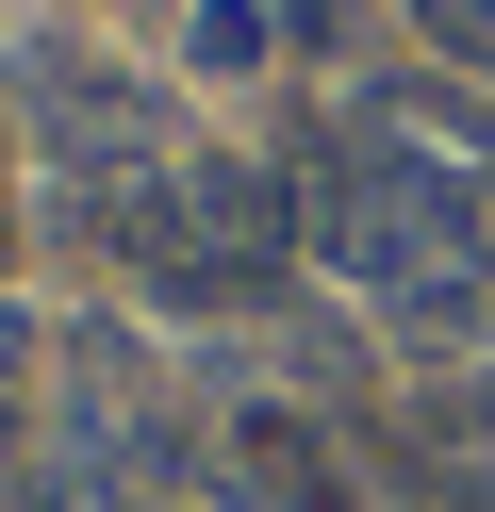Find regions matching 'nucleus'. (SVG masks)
I'll use <instances>...</instances> for the list:
<instances>
[{
	"mask_svg": "<svg viewBox=\"0 0 495 512\" xmlns=\"http://www.w3.org/2000/svg\"><path fill=\"white\" fill-rule=\"evenodd\" d=\"M17 100H33V133H50L83 182H116V166L149 182V166H165V100H149V83H116L99 50H66V34L17 50Z\"/></svg>",
	"mask_w": 495,
	"mask_h": 512,
	"instance_id": "f257e3e1",
	"label": "nucleus"
},
{
	"mask_svg": "<svg viewBox=\"0 0 495 512\" xmlns=\"http://www.w3.org/2000/svg\"><path fill=\"white\" fill-rule=\"evenodd\" d=\"M281 34H314V50H347V0H281Z\"/></svg>",
	"mask_w": 495,
	"mask_h": 512,
	"instance_id": "423d86ee",
	"label": "nucleus"
},
{
	"mask_svg": "<svg viewBox=\"0 0 495 512\" xmlns=\"http://www.w3.org/2000/svg\"><path fill=\"white\" fill-rule=\"evenodd\" d=\"M0 265H17V215H0Z\"/></svg>",
	"mask_w": 495,
	"mask_h": 512,
	"instance_id": "0eeeda50",
	"label": "nucleus"
},
{
	"mask_svg": "<svg viewBox=\"0 0 495 512\" xmlns=\"http://www.w3.org/2000/svg\"><path fill=\"white\" fill-rule=\"evenodd\" d=\"M215 463H231V496H248V512H347V496H363L347 446H330L297 397H248V413L215 430Z\"/></svg>",
	"mask_w": 495,
	"mask_h": 512,
	"instance_id": "7ed1b4c3",
	"label": "nucleus"
},
{
	"mask_svg": "<svg viewBox=\"0 0 495 512\" xmlns=\"http://www.w3.org/2000/svg\"><path fill=\"white\" fill-rule=\"evenodd\" d=\"M413 34L446 50V67H495V0H413Z\"/></svg>",
	"mask_w": 495,
	"mask_h": 512,
	"instance_id": "39448f33",
	"label": "nucleus"
},
{
	"mask_svg": "<svg viewBox=\"0 0 495 512\" xmlns=\"http://www.w3.org/2000/svg\"><path fill=\"white\" fill-rule=\"evenodd\" d=\"M182 50H198L215 83H248L264 50H281V0H198V17H182Z\"/></svg>",
	"mask_w": 495,
	"mask_h": 512,
	"instance_id": "20e7f679",
	"label": "nucleus"
},
{
	"mask_svg": "<svg viewBox=\"0 0 495 512\" xmlns=\"http://www.w3.org/2000/svg\"><path fill=\"white\" fill-rule=\"evenodd\" d=\"M182 232H198V281L215 298H281V265L314 248V199H297L281 166H182Z\"/></svg>",
	"mask_w": 495,
	"mask_h": 512,
	"instance_id": "f03ea898",
	"label": "nucleus"
},
{
	"mask_svg": "<svg viewBox=\"0 0 495 512\" xmlns=\"http://www.w3.org/2000/svg\"><path fill=\"white\" fill-rule=\"evenodd\" d=\"M99 512H149V496H99Z\"/></svg>",
	"mask_w": 495,
	"mask_h": 512,
	"instance_id": "6e6552de",
	"label": "nucleus"
}]
</instances>
